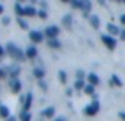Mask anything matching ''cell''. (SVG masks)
<instances>
[{"instance_id":"cell-1","label":"cell","mask_w":125,"mask_h":121,"mask_svg":"<svg viewBox=\"0 0 125 121\" xmlns=\"http://www.w3.org/2000/svg\"><path fill=\"white\" fill-rule=\"evenodd\" d=\"M6 53H8L11 57L18 59V61H24L25 57H27V56H25V51H21L14 43H13V41H10V43L6 45Z\"/></svg>"},{"instance_id":"cell-2","label":"cell","mask_w":125,"mask_h":121,"mask_svg":"<svg viewBox=\"0 0 125 121\" xmlns=\"http://www.w3.org/2000/svg\"><path fill=\"white\" fill-rule=\"evenodd\" d=\"M98 112H100V102L97 99L84 107V115H87V116H95Z\"/></svg>"},{"instance_id":"cell-3","label":"cell","mask_w":125,"mask_h":121,"mask_svg":"<svg viewBox=\"0 0 125 121\" xmlns=\"http://www.w3.org/2000/svg\"><path fill=\"white\" fill-rule=\"evenodd\" d=\"M101 41H103V45L108 48V50H116L117 46V40L114 35H101Z\"/></svg>"},{"instance_id":"cell-4","label":"cell","mask_w":125,"mask_h":121,"mask_svg":"<svg viewBox=\"0 0 125 121\" xmlns=\"http://www.w3.org/2000/svg\"><path fill=\"white\" fill-rule=\"evenodd\" d=\"M44 37L46 35L43 34V32H40V30H30L29 32V38H30L32 43H41Z\"/></svg>"},{"instance_id":"cell-5","label":"cell","mask_w":125,"mask_h":121,"mask_svg":"<svg viewBox=\"0 0 125 121\" xmlns=\"http://www.w3.org/2000/svg\"><path fill=\"white\" fill-rule=\"evenodd\" d=\"M59 26H48V27H46V30H44V35L48 38H55L59 35Z\"/></svg>"},{"instance_id":"cell-6","label":"cell","mask_w":125,"mask_h":121,"mask_svg":"<svg viewBox=\"0 0 125 121\" xmlns=\"http://www.w3.org/2000/svg\"><path fill=\"white\" fill-rule=\"evenodd\" d=\"M106 30H108V34H109V35L117 37V35H120V30H122V29H120L119 26H116L114 22H109V24L106 26Z\"/></svg>"},{"instance_id":"cell-7","label":"cell","mask_w":125,"mask_h":121,"mask_svg":"<svg viewBox=\"0 0 125 121\" xmlns=\"http://www.w3.org/2000/svg\"><path fill=\"white\" fill-rule=\"evenodd\" d=\"M10 88H11L13 94H19V93H21L22 84H21V81H19V78H13L11 83H10Z\"/></svg>"},{"instance_id":"cell-8","label":"cell","mask_w":125,"mask_h":121,"mask_svg":"<svg viewBox=\"0 0 125 121\" xmlns=\"http://www.w3.org/2000/svg\"><path fill=\"white\" fill-rule=\"evenodd\" d=\"M37 14H38V10H35V6H32V5L24 6V16H27V18H35Z\"/></svg>"},{"instance_id":"cell-9","label":"cell","mask_w":125,"mask_h":121,"mask_svg":"<svg viewBox=\"0 0 125 121\" xmlns=\"http://www.w3.org/2000/svg\"><path fill=\"white\" fill-rule=\"evenodd\" d=\"M32 100H33V96H32V93H27V97H25L24 105H22V110H24V112H29V110L32 108Z\"/></svg>"},{"instance_id":"cell-10","label":"cell","mask_w":125,"mask_h":121,"mask_svg":"<svg viewBox=\"0 0 125 121\" xmlns=\"http://www.w3.org/2000/svg\"><path fill=\"white\" fill-rule=\"evenodd\" d=\"M89 22H90V26L97 30V29H100V16L97 14H90V18H89Z\"/></svg>"},{"instance_id":"cell-11","label":"cell","mask_w":125,"mask_h":121,"mask_svg":"<svg viewBox=\"0 0 125 121\" xmlns=\"http://www.w3.org/2000/svg\"><path fill=\"white\" fill-rule=\"evenodd\" d=\"M25 56H27L29 59H35V57L38 56V50L35 46H29L27 50H25Z\"/></svg>"},{"instance_id":"cell-12","label":"cell","mask_w":125,"mask_h":121,"mask_svg":"<svg viewBox=\"0 0 125 121\" xmlns=\"http://www.w3.org/2000/svg\"><path fill=\"white\" fill-rule=\"evenodd\" d=\"M92 10V3L90 0H83V5H81V11L84 13V14H89Z\"/></svg>"},{"instance_id":"cell-13","label":"cell","mask_w":125,"mask_h":121,"mask_svg":"<svg viewBox=\"0 0 125 121\" xmlns=\"http://www.w3.org/2000/svg\"><path fill=\"white\" fill-rule=\"evenodd\" d=\"M41 115L43 116H46V118H54V115H55V108H54V107H48V108H44V110H43V112H41Z\"/></svg>"},{"instance_id":"cell-14","label":"cell","mask_w":125,"mask_h":121,"mask_svg":"<svg viewBox=\"0 0 125 121\" xmlns=\"http://www.w3.org/2000/svg\"><path fill=\"white\" fill-rule=\"evenodd\" d=\"M84 94H87V96H94L95 94V84H92V83H87L84 86Z\"/></svg>"},{"instance_id":"cell-15","label":"cell","mask_w":125,"mask_h":121,"mask_svg":"<svg viewBox=\"0 0 125 121\" xmlns=\"http://www.w3.org/2000/svg\"><path fill=\"white\" fill-rule=\"evenodd\" d=\"M87 83H92V84H95V86H97V84L100 83V78H98V75H97V73H89V75H87Z\"/></svg>"},{"instance_id":"cell-16","label":"cell","mask_w":125,"mask_h":121,"mask_svg":"<svg viewBox=\"0 0 125 121\" xmlns=\"http://www.w3.org/2000/svg\"><path fill=\"white\" fill-rule=\"evenodd\" d=\"M84 86H85V81H84V78H76V81H74V89L76 91H83L84 89Z\"/></svg>"},{"instance_id":"cell-17","label":"cell","mask_w":125,"mask_h":121,"mask_svg":"<svg viewBox=\"0 0 125 121\" xmlns=\"http://www.w3.org/2000/svg\"><path fill=\"white\" fill-rule=\"evenodd\" d=\"M33 77L37 78V80H43V78H44V68H41V67L33 68Z\"/></svg>"},{"instance_id":"cell-18","label":"cell","mask_w":125,"mask_h":121,"mask_svg":"<svg viewBox=\"0 0 125 121\" xmlns=\"http://www.w3.org/2000/svg\"><path fill=\"white\" fill-rule=\"evenodd\" d=\"M8 116H10V108L6 105H0V118L6 120Z\"/></svg>"},{"instance_id":"cell-19","label":"cell","mask_w":125,"mask_h":121,"mask_svg":"<svg viewBox=\"0 0 125 121\" xmlns=\"http://www.w3.org/2000/svg\"><path fill=\"white\" fill-rule=\"evenodd\" d=\"M48 45H49V46H51V48H54V50H59V48L62 46V43H60V41L57 40V37H55V38H49Z\"/></svg>"},{"instance_id":"cell-20","label":"cell","mask_w":125,"mask_h":121,"mask_svg":"<svg viewBox=\"0 0 125 121\" xmlns=\"http://www.w3.org/2000/svg\"><path fill=\"white\" fill-rule=\"evenodd\" d=\"M14 13H16V16H24V6L21 5V2L14 3Z\"/></svg>"},{"instance_id":"cell-21","label":"cell","mask_w":125,"mask_h":121,"mask_svg":"<svg viewBox=\"0 0 125 121\" xmlns=\"http://www.w3.org/2000/svg\"><path fill=\"white\" fill-rule=\"evenodd\" d=\"M111 84L113 86H117V88H122V81H120V78L117 77V75H111Z\"/></svg>"},{"instance_id":"cell-22","label":"cell","mask_w":125,"mask_h":121,"mask_svg":"<svg viewBox=\"0 0 125 121\" xmlns=\"http://www.w3.org/2000/svg\"><path fill=\"white\" fill-rule=\"evenodd\" d=\"M16 21H18V24H19V27H21V29H24V30H27V29H29L27 21H24V16H18Z\"/></svg>"},{"instance_id":"cell-23","label":"cell","mask_w":125,"mask_h":121,"mask_svg":"<svg viewBox=\"0 0 125 121\" xmlns=\"http://www.w3.org/2000/svg\"><path fill=\"white\" fill-rule=\"evenodd\" d=\"M62 24H63L67 29H71V16L70 14H65L63 18H62Z\"/></svg>"},{"instance_id":"cell-24","label":"cell","mask_w":125,"mask_h":121,"mask_svg":"<svg viewBox=\"0 0 125 121\" xmlns=\"http://www.w3.org/2000/svg\"><path fill=\"white\" fill-rule=\"evenodd\" d=\"M59 81H60L62 84H67V81H68V75L65 73L63 70H60V72H59Z\"/></svg>"},{"instance_id":"cell-25","label":"cell","mask_w":125,"mask_h":121,"mask_svg":"<svg viewBox=\"0 0 125 121\" xmlns=\"http://www.w3.org/2000/svg\"><path fill=\"white\" fill-rule=\"evenodd\" d=\"M19 67L18 65H14V67H10V73H11V77L13 78H18V75H19Z\"/></svg>"},{"instance_id":"cell-26","label":"cell","mask_w":125,"mask_h":121,"mask_svg":"<svg viewBox=\"0 0 125 121\" xmlns=\"http://www.w3.org/2000/svg\"><path fill=\"white\" fill-rule=\"evenodd\" d=\"M71 6H73L74 10H81V5H83V0H70Z\"/></svg>"},{"instance_id":"cell-27","label":"cell","mask_w":125,"mask_h":121,"mask_svg":"<svg viewBox=\"0 0 125 121\" xmlns=\"http://www.w3.org/2000/svg\"><path fill=\"white\" fill-rule=\"evenodd\" d=\"M30 120H32L30 112H24V110H22V113H21V121H30Z\"/></svg>"},{"instance_id":"cell-28","label":"cell","mask_w":125,"mask_h":121,"mask_svg":"<svg viewBox=\"0 0 125 121\" xmlns=\"http://www.w3.org/2000/svg\"><path fill=\"white\" fill-rule=\"evenodd\" d=\"M38 18H40V19H46V18H48V13H46L44 11V10H38Z\"/></svg>"},{"instance_id":"cell-29","label":"cell","mask_w":125,"mask_h":121,"mask_svg":"<svg viewBox=\"0 0 125 121\" xmlns=\"http://www.w3.org/2000/svg\"><path fill=\"white\" fill-rule=\"evenodd\" d=\"M38 84H40V88H41L43 91H48V86H46V83L43 80H38Z\"/></svg>"},{"instance_id":"cell-30","label":"cell","mask_w":125,"mask_h":121,"mask_svg":"<svg viewBox=\"0 0 125 121\" xmlns=\"http://www.w3.org/2000/svg\"><path fill=\"white\" fill-rule=\"evenodd\" d=\"M6 54V48H3L2 45H0V57H3Z\"/></svg>"},{"instance_id":"cell-31","label":"cell","mask_w":125,"mask_h":121,"mask_svg":"<svg viewBox=\"0 0 125 121\" xmlns=\"http://www.w3.org/2000/svg\"><path fill=\"white\" fill-rule=\"evenodd\" d=\"M76 78H84V72L81 70V68H79V70L76 72Z\"/></svg>"},{"instance_id":"cell-32","label":"cell","mask_w":125,"mask_h":121,"mask_svg":"<svg viewBox=\"0 0 125 121\" xmlns=\"http://www.w3.org/2000/svg\"><path fill=\"white\" fill-rule=\"evenodd\" d=\"M2 22H3V24H5V26H8V24H10V18H8V16H3Z\"/></svg>"},{"instance_id":"cell-33","label":"cell","mask_w":125,"mask_h":121,"mask_svg":"<svg viewBox=\"0 0 125 121\" xmlns=\"http://www.w3.org/2000/svg\"><path fill=\"white\" fill-rule=\"evenodd\" d=\"M6 77V72L3 70V68H0V80H2V78H5Z\"/></svg>"},{"instance_id":"cell-34","label":"cell","mask_w":125,"mask_h":121,"mask_svg":"<svg viewBox=\"0 0 125 121\" xmlns=\"http://www.w3.org/2000/svg\"><path fill=\"white\" fill-rule=\"evenodd\" d=\"M120 40L125 41V29H122V30H120Z\"/></svg>"},{"instance_id":"cell-35","label":"cell","mask_w":125,"mask_h":121,"mask_svg":"<svg viewBox=\"0 0 125 121\" xmlns=\"http://www.w3.org/2000/svg\"><path fill=\"white\" fill-rule=\"evenodd\" d=\"M120 24H122L124 27H125V14H122V16H120Z\"/></svg>"},{"instance_id":"cell-36","label":"cell","mask_w":125,"mask_h":121,"mask_svg":"<svg viewBox=\"0 0 125 121\" xmlns=\"http://www.w3.org/2000/svg\"><path fill=\"white\" fill-rule=\"evenodd\" d=\"M119 118L125 121V112H120V113H119Z\"/></svg>"},{"instance_id":"cell-37","label":"cell","mask_w":125,"mask_h":121,"mask_svg":"<svg viewBox=\"0 0 125 121\" xmlns=\"http://www.w3.org/2000/svg\"><path fill=\"white\" fill-rule=\"evenodd\" d=\"M3 13H5V6L0 3V14H3Z\"/></svg>"},{"instance_id":"cell-38","label":"cell","mask_w":125,"mask_h":121,"mask_svg":"<svg viewBox=\"0 0 125 121\" xmlns=\"http://www.w3.org/2000/svg\"><path fill=\"white\" fill-rule=\"evenodd\" d=\"M67 96H68V97L73 96V89H68V91H67Z\"/></svg>"},{"instance_id":"cell-39","label":"cell","mask_w":125,"mask_h":121,"mask_svg":"<svg viewBox=\"0 0 125 121\" xmlns=\"http://www.w3.org/2000/svg\"><path fill=\"white\" fill-rule=\"evenodd\" d=\"M6 121H16V118H14V116H8V118H6Z\"/></svg>"},{"instance_id":"cell-40","label":"cell","mask_w":125,"mask_h":121,"mask_svg":"<svg viewBox=\"0 0 125 121\" xmlns=\"http://www.w3.org/2000/svg\"><path fill=\"white\" fill-rule=\"evenodd\" d=\"M54 121H65V118H62V116H60V118H55Z\"/></svg>"},{"instance_id":"cell-41","label":"cell","mask_w":125,"mask_h":121,"mask_svg":"<svg viewBox=\"0 0 125 121\" xmlns=\"http://www.w3.org/2000/svg\"><path fill=\"white\" fill-rule=\"evenodd\" d=\"M60 2H63V3H68V2H70V0H60Z\"/></svg>"},{"instance_id":"cell-42","label":"cell","mask_w":125,"mask_h":121,"mask_svg":"<svg viewBox=\"0 0 125 121\" xmlns=\"http://www.w3.org/2000/svg\"><path fill=\"white\" fill-rule=\"evenodd\" d=\"M16 2H21L22 3V2H27V0H16Z\"/></svg>"},{"instance_id":"cell-43","label":"cell","mask_w":125,"mask_h":121,"mask_svg":"<svg viewBox=\"0 0 125 121\" xmlns=\"http://www.w3.org/2000/svg\"><path fill=\"white\" fill-rule=\"evenodd\" d=\"M111 2H117V3H120V0H111Z\"/></svg>"},{"instance_id":"cell-44","label":"cell","mask_w":125,"mask_h":121,"mask_svg":"<svg viewBox=\"0 0 125 121\" xmlns=\"http://www.w3.org/2000/svg\"><path fill=\"white\" fill-rule=\"evenodd\" d=\"M98 2H100V3H103V5H104V0H98Z\"/></svg>"},{"instance_id":"cell-45","label":"cell","mask_w":125,"mask_h":121,"mask_svg":"<svg viewBox=\"0 0 125 121\" xmlns=\"http://www.w3.org/2000/svg\"><path fill=\"white\" fill-rule=\"evenodd\" d=\"M120 3H125V0H120Z\"/></svg>"}]
</instances>
